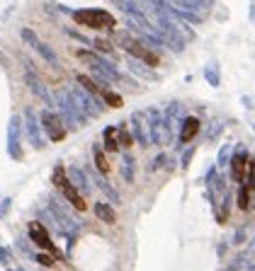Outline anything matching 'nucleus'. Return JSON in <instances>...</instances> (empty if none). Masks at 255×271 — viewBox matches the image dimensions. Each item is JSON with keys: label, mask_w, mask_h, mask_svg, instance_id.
<instances>
[{"label": "nucleus", "mask_w": 255, "mask_h": 271, "mask_svg": "<svg viewBox=\"0 0 255 271\" xmlns=\"http://www.w3.org/2000/svg\"><path fill=\"white\" fill-rule=\"evenodd\" d=\"M73 20L90 29H112L117 25V20L107 10H75Z\"/></svg>", "instance_id": "nucleus-1"}, {"label": "nucleus", "mask_w": 255, "mask_h": 271, "mask_svg": "<svg viewBox=\"0 0 255 271\" xmlns=\"http://www.w3.org/2000/svg\"><path fill=\"white\" fill-rule=\"evenodd\" d=\"M54 187H56V189L73 203V208H75V211H80V213H83L85 208H88L85 199L78 194V189L71 184V179H68V175H66V170H63V167H56V170H54Z\"/></svg>", "instance_id": "nucleus-2"}, {"label": "nucleus", "mask_w": 255, "mask_h": 271, "mask_svg": "<svg viewBox=\"0 0 255 271\" xmlns=\"http://www.w3.org/2000/svg\"><path fill=\"white\" fill-rule=\"evenodd\" d=\"M119 44L127 49L131 56H136V58H141L143 63H148V66H158L160 63V58H158V54H153L148 46H143L141 41H136V39H131V37H119Z\"/></svg>", "instance_id": "nucleus-3"}, {"label": "nucleus", "mask_w": 255, "mask_h": 271, "mask_svg": "<svg viewBox=\"0 0 255 271\" xmlns=\"http://www.w3.org/2000/svg\"><path fill=\"white\" fill-rule=\"evenodd\" d=\"M29 235H32V240L39 244V247L49 249V254H51V257H58V249L54 247V240L49 237V232H46V228H44L42 223L32 220V223H29Z\"/></svg>", "instance_id": "nucleus-4"}, {"label": "nucleus", "mask_w": 255, "mask_h": 271, "mask_svg": "<svg viewBox=\"0 0 255 271\" xmlns=\"http://www.w3.org/2000/svg\"><path fill=\"white\" fill-rule=\"evenodd\" d=\"M42 119H44V128H46V133H49L51 141H56V143H58V141H63V138H66V128L61 126V119H58V116H54L51 111H46Z\"/></svg>", "instance_id": "nucleus-5"}, {"label": "nucleus", "mask_w": 255, "mask_h": 271, "mask_svg": "<svg viewBox=\"0 0 255 271\" xmlns=\"http://www.w3.org/2000/svg\"><path fill=\"white\" fill-rule=\"evenodd\" d=\"M231 170H233V179L243 182L245 179V170H248V158L245 155H236L233 163H231Z\"/></svg>", "instance_id": "nucleus-6"}, {"label": "nucleus", "mask_w": 255, "mask_h": 271, "mask_svg": "<svg viewBox=\"0 0 255 271\" xmlns=\"http://www.w3.org/2000/svg\"><path fill=\"white\" fill-rule=\"evenodd\" d=\"M199 131V119H195V116H190L187 121H185V128H183V141L185 143H190L195 136H197Z\"/></svg>", "instance_id": "nucleus-7"}, {"label": "nucleus", "mask_w": 255, "mask_h": 271, "mask_svg": "<svg viewBox=\"0 0 255 271\" xmlns=\"http://www.w3.org/2000/svg\"><path fill=\"white\" fill-rule=\"evenodd\" d=\"M95 213H98L100 220H105V223H114L117 216H114V211L107 206V203H95Z\"/></svg>", "instance_id": "nucleus-8"}, {"label": "nucleus", "mask_w": 255, "mask_h": 271, "mask_svg": "<svg viewBox=\"0 0 255 271\" xmlns=\"http://www.w3.org/2000/svg\"><path fill=\"white\" fill-rule=\"evenodd\" d=\"M105 148L110 153H117L119 150V143H117V128H105Z\"/></svg>", "instance_id": "nucleus-9"}, {"label": "nucleus", "mask_w": 255, "mask_h": 271, "mask_svg": "<svg viewBox=\"0 0 255 271\" xmlns=\"http://www.w3.org/2000/svg\"><path fill=\"white\" fill-rule=\"evenodd\" d=\"M95 165H98V170L102 175H110V163H107V155H105L102 150L95 153Z\"/></svg>", "instance_id": "nucleus-10"}, {"label": "nucleus", "mask_w": 255, "mask_h": 271, "mask_svg": "<svg viewBox=\"0 0 255 271\" xmlns=\"http://www.w3.org/2000/svg\"><path fill=\"white\" fill-rule=\"evenodd\" d=\"M117 143H119V148H129L134 141H131V133H129L127 128H119L117 131Z\"/></svg>", "instance_id": "nucleus-11"}, {"label": "nucleus", "mask_w": 255, "mask_h": 271, "mask_svg": "<svg viewBox=\"0 0 255 271\" xmlns=\"http://www.w3.org/2000/svg\"><path fill=\"white\" fill-rule=\"evenodd\" d=\"M245 175H248V184H245V189H248V191H255V163H248V170H245Z\"/></svg>", "instance_id": "nucleus-12"}, {"label": "nucleus", "mask_w": 255, "mask_h": 271, "mask_svg": "<svg viewBox=\"0 0 255 271\" xmlns=\"http://www.w3.org/2000/svg\"><path fill=\"white\" fill-rule=\"evenodd\" d=\"M248 203H250L248 189H241V194H238V208H241V211H245V208H248Z\"/></svg>", "instance_id": "nucleus-13"}, {"label": "nucleus", "mask_w": 255, "mask_h": 271, "mask_svg": "<svg viewBox=\"0 0 255 271\" xmlns=\"http://www.w3.org/2000/svg\"><path fill=\"white\" fill-rule=\"evenodd\" d=\"M39 261H42V264H46V266H49V264H54V259H51V257H44V254H39Z\"/></svg>", "instance_id": "nucleus-14"}]
</instances>
